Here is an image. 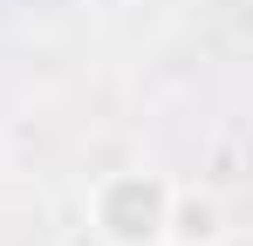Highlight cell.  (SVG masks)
I'll return each mask as SVG.
<instances>
[{
    "label": "cell",
    "mask_w": 253,
    "mask_h": 246,
    "mask_svg": "<svg viewBox=\"0 0 253 246\" xmlns=\"http://www.w3.org/2000/svg\"><path fill=\"white\" fill-rule=\"evenodd\" d=\"M171 178L158 171H110L89 192V226L103 246H165V219H171Z\"/></svg>",
    "instance_id": "cell-1"
},
{
    "label": "cell",
    "mask_w": 253,
    "mask_h": 246,
    "mask_svg": "<svg viewBox=\"0 0 253 246\" xmlns=\"http://www.w3.org/2000/svg\"><path fill=\"white\" fill-rule=\"evenodd\" d=\"M226 233L219 205L199 199V192H171V219H165V246H212Z\"/></svg>",
    "instance_id": "cell-2"
}]
</instances>
